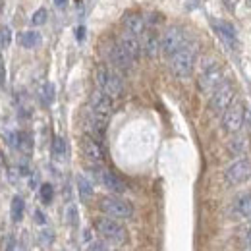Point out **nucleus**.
Segmentation results:
<instances>
[{
  "label": "nucleus",
  "mask_w": 251,
  "mask_h": 251,
  "mask_svg": "<svg viewBox=\"0 0 251 251\" xmlns=\"http://www.w3.org/2000/svg\"><path fill=\"white\" fill-rule=\"evenodd\" d=\"M250 2H251V0H250Z\"/></svg>",
  "instance_id": "nucleus-38"
},
{
  "label": "nucleus",
  "mask_w": 251,
  "mask_h": 251,
  "mask_svg": "<svg viewBox=\"0 0 251 251\" xmlns=\"http://www.w3.org/2000/svg\"><path fill=\"white\" fill-rule=\"evenodd\" d=\"M89 251H106V248H104V244H100V242H95V244H91Z\"/></svg>",
  "instance_id": "nucleus-32"
},
{
  "label": "nucleus",
  "mask_w": 251,
  "mask_h": 251,
  "mask_svg": "<svg viewBox=\"0 0 251 251\" xmlns=\"http://www.w3.org/2000/svg\"><path fill=\"white\" fill-rule=\"evenodd\" d=\"M234 213L242 219L251 220V193H244L234 203Z\"/></svg>",
  "instance_id": "nucleus-18"
},
{
  "label": "nucleus",
  "mask_w": 251,
  "mask_h": 251,
  "mask_svg": "<svg viewBox=\"0 0 251 251\" xmlns=\"http://www.w3.org/2000/svg\"><path fill=\"white\" fill-rule=\"evenodd\" d=\"M6 251H24V250H22V244H20L16 238H10V240H8V248H6Z\"/></svg>",
  "instance_id": "nucleus-29"
},
{
  "label": "nucleus",
  "mask_w": 251,
  "mask_h": 251,
  "mask_svg": "<svg viewBox=\"0 0 251 251\" xmlns=\"http://www.w3.org/2000/svg\"><path fill=\"white\" fill-rule=\"evenodd\" d=\"M244 242L251 246V224L248 226V228H246V230H244Z\"/></svg>",
  "instance_id": "nucleus-33"
},
{
  "label": "nucleus",
  "mask_w": 251,
  "mask_h": 251,
  "mask_svg": "<svg viewBox=\"0 0 251 251\" xmlns=\"http://www.w3.org/2000/svg\"><path fill=\"white\" fill-rule=\"evenodd\" d=\"M124 29H126V33H129V35L141 37V35L145 33V29H147V24H145V20H143L141 14L129 12V14L124 16Z\"/></svg>",
  "instance_id": "nucleus-17"
},
{
  "label": "nucleus",
  "mask_w": 251,
  "mask_h": 251,
  "mask_svg": "<svg viewBox=\"0 0 251 251\" xmlns=\"http://www.w3.org/2000/svg\"><path fill=\"white\" fill-rule=\"evenodd\" d=\"M31 135L29 133H20V143H18V149L24 151V153H31Z\"/></svg>",
  "instance_id": "nucleus-24"
},
{
  "label": "nucleus",
  "mask_w": 251,
  "mask_h": 251,
  "mask_svg": "<svg viewBox=\"0 0 251 251\" xmlns=\"http://www.w3.org/2000/svg\"><path fill=\"white\" fill-rule=\"evenodd\" d=\"M89 110L97 114L99 118L102 120H108L112 116V110H114V100L104 95L100 89H95L91 93V99H89Z\"/></svg>",
  "instance_id": "nucleus-10"
},
{
  "label": "nucleus",
  "mask_w": 251,
  "mask_h": 251,
  "mask_svg": "<svg viewBox=\"0 0 251 251\" xmlns=\"http://www.w3.org/2000/svg\"><path fill=\"white\" fill-rule=\"evenodd\" d=\"M118 45L122 47V50H124L126 54L135 62L143 52H141V43H139V37H135V35H129V33H122L120 35V39H118Z\"/></svg>",
  "instance_id": "nucleus-14"
},
{
  "label": "nucleus",
  "mask_w": 251,
  "mask_h": 251,
  "mask_svg": "<svg viewBox=\"0 0 251 251\" xmlns=\"http://www.w3.org/2000/svg\"><path fill=\"white\" fill-rule=\"evenodd\" d=\"M77 189H79V197H81L83 201L91 199V195H93V186H91V182H89L87 178H83V176L77 178Z\"/></svg>",
  "instance_id": "nucleus-21"
},
{
  "label": "nucleus",
  "mask_w": 251,
  "mask_h": 251,
  "mask_svg": "<svg viewBox=\"0 0 251 251\" xmlns=\"http://www.w3.org/2000/svg\"><path fill=\"white\" fill-rule=\"evenodd\" d=\"M248 149V139L246 137H238L236 141H232V153H242Z\"/></svg>",
  "instance_id": "nucleus-28"
},
{
  "label": "nucleus",
  "mask_w": 251,
  "mask_h": 251,
  "mask_svg": "<svg viewBox=\"0 0 251 251\" xmlns=\"http://www.w3.org/2000/svg\"><path fill=\"white\" fill-rule=\"evenodd\" d=\"M244 118H246V108L240 100H234L222 114V127L228 131V133H236L242 124H244Z\"/></svg>",
  "instance_id": "nucleus-8"
},
{
  "label": "nucleus",
  "mask_w": 251,
  "mask_h": 251,
  "mask_svg": "<svg viewBox=\"0 0 251 251\" xmlns=\"http://www.w3.org/2000/svg\"><path fill=\"white\" fill-rule=\"evenodd\" d=\"M35 220H39V222H45V217L41 215V211H37V213H35Z\"/></svg>",
  "instance_id": "nucleus-36"
},
{
  "label": "nucleus",
  "mask_w": 251,
  "mask_h": 251,
  "mask_svg": "<svg viewBox=\"0 0 251 251\" xmlns=\"http://www.w3.org/2000/svg\"><path fill=\"white\" fill-rule=\"evenodd\" d=\"M250 251H251V250H250Z\"/></svg>",
  "instance_id": "nucleus-39"
},
{
  "label": "nucleus",
  "mask_w": 251,
  "mask_h": 251,
  "mask_svg": "<svg viewBox=\"0 0 251 251\" xmlns=\"http://www.w3.org/2000/svg\"><path fill=\"white\" fill-rule=\"evenodd\" d=\"M97 176H99L100 184L108 189V191H114V193H124L126 191V184L116 176V174H112L110 170L99 168V170H97Z\"/></svg>",
  "instance_id": "nucleus-16"
},
{
  "label": "nucleus",
  "mask_w": 251,
  "mask_h": 251,
  "mask_svg": "<svg viewBox=\"0 0 251 251\" xmlns=\"http://www.w3.org/2000/svg\"><path fill=\"white\" fill-rule=\"evenodd\" d=\"M224 81V72L215 58H205L199 68V87L203 93H213Z\"/></svg>",
  "instance_id": "nucleus-3"
},
{
  "label": "nucleus",
  "mask_w": 251,
  "mask_h": 251,
  "mask_svg": "<svg viewBox=\"0 0 251 251\" xmlns=\"http://www.w3.org/2000/svg\"><path fill=\"white\" fill-rule=\"evenodd\" d=\"M81 153L91 164H102V160H104V151H102L100 141L87 133L81 137Z\"/></svg>",
  "instance_id": "nucleus-11"
},
{
  "label": "nucleus",
  "mask_w": 251,
  "mask_h": 251,
  "mask_svg": "<svg viewBox=\"0 0 251 251\" xmlns=\"http://www.w3.org/2000/svg\"><path fill=\"white\" fill-rule=\"evenodd\" d=\"M141 43V52L145 56H157V52L160 50V37L153 29H145V33L139 37Z\"/></svg>",
  "instance_id": "nucleus-15"
},
{
  "label": "nucleus",
  "mask_w": 251,
  "mask_h": 251,
  "mask_svg": "<svg viewBox=\"0 0 251 251\" xmlns=\"http://www.w3.org/2000/svg\"><path fill=\"white\" fill-rule=\"evenodd\" d=\"M85 37V27H77V41H83Z\"/></svg>",
  "instance_id": "nucleus-34"
},
{
  "label": "nucleus",
  "mask_w": 251,
  "mask_h": 251,
  "mask_svg": "<svg viewBox=\"0 0 251 251\" xmlns=\"http://www.w3.org/2000/svg\"><path fill=\"white\" fill-rule=\"evenodd\" d=\"M52 157L56 160H62L66 157V141L62 137H54V141H52Z\"/></svg>",
  "instance_id": "nucleus-22"
},
{
  "label": "nucleus",
  "mask_w": 251,
  "mask_h": 251,
  "mask_svg": "<svg viewBox=\"0 0 251 251\" xmlns=\"http://www.w3.org/2000/svg\"><path fill=\"white\" fill-rule=\"evenodd\" d=\"M12 41V31L8 27H0V49H6Z\"/></svg>",
  "instance_id": "nucleus-27"
},
{
  "label": "nucleus",
  "mask_w": 251,
  "mask_h": 251,
  "mask_svg": "<svg viewBox=\"0 0 251 251\" xmlns=\"http://www.w3.org/2000/svg\"><path fill=\"white\" fill-rule=\"evenodd\" d=\"M52 195H54V189L50 184H43L41 186V201L43 203H50L52 201Z\"/></svg>",
  "instance_id": "nucleus-25"
},
{
  "label": "nucleus",
  "mask_w": 251,
  "mask_h": 251,
  "mask_svg": "<svg viewBox=\"0 0 251 251\" xmlns=\"http://www.w3.org/2000/svg\"><path fill=\"white\" fill-rule=\"evenodd\" d=\"M45 22H47V10H45V8H39V10L33 14L31 24L33 25H43Z\"/></svg>",
  "instance_id": "nucleus-26"
},
{
  "label": "nucleus",
  "mask_w": 251,
  "mask_h": 251,
  "mask_svg": "<svg viewBox=\"0 0 251 251\" xmlns=\"http://www.w3.org/2000/svg\"><path fill=\"white\" fill-rule=\"evenodd\" d=\"M95 81H97V89H100L104 95H108L112 100H116L124 95L122 75L116 70L108 68V66H99L95 70Z\"/></svg>",
  "instance_id": "nucleus-1"
},
{
  "label": "nucleus",
  "mask_w": 251,
  "mask_h": 251,
  "mask_svg": "<svg viewBox=\"0 0 251 251\" xmlns=\"http://www.w3.org/2000/svg\"><path fill=\"white\" fill-rule=\"evenodd\" d=\"M213 27H215L217 35L220 37V41L228 49H236L238 47V35H236V29L232 27V24L222 22V20H213Z\"/></svg>",
  "instance_id": "nucleus-13"
},
{
  "label": "nucleus",
  "mask_w": 251,
  "mask_h": 251,
  "mask_svg": "<svg viewBox=\"0 0 251 251\" xmlns=\"http://www.w3.org/2000/svg\"><path fill=\"white\" fill-rule=\"evenodd\" d=\"M100 211L110 217V219H131L133 217V207L131 203H127L122 197H114V195H108V197H102L100 199Z\"/></svg>",
  "instance_id": "nucleus-6"
},
{
  "label": "nucleus",
  "mask_w": 251,
  "mask_h": 251,
  "mask_svg": "<svg viewBox=\"0 0 251 251\" xmlns=\"http://www.w3.org/2000/svg\"><path fill=\"white\" fill-rule=\"evenodd\" d=\"M108 60L112 64V70H116L118 74H127L133 66V60L122 50V47L118 43L108 47Z\"/></svg>",
  "instance_id": "nucleus-12"
},
{
  "label": "nucleus",
  "mask_w": 251,
  "mask_h": 251,
  "mask_svg": "<svg viewBox=\"0 0 251 251\" xmlns=\"http://www.w3.org/2000/svg\"><path fill=\"white\" fill-rule=\"evenodd\" d=\"M41 99L45 104H50L54 100V85L52 83H45L43 89H41Z\"/></svg>",
  "instance_id": "nucleus-23"
},
{
  "label": "nucleus",
  "mask_w": 251,
  "mask_h": 251,
  "mask_svg": "<svg viewBox=\"0 0 251 251\" xmlns=\"http://www.w3.org/2000/svg\"><path fill=\"white\" fill-rule=\"evenodd\" d=\"M20 45L24 47V49H33V47H37L39 45V41H41V35L37 31H25L20 35Z\"/></svg>",
  "instance_id": "nucleus-19"
},
{
  "label": "nucleus",
  "mask_w": 251,
  "mask_h": 251,
  "mask_svg": "<svg viewBox=\"0 0 251 251\" xmlns=\"http://www.w3.org/2000/svg\"><path fill=\"white\" fill-rule=\"evenodd\" d=\"M4 83H6V68H4V60L0 56V87H4Z\"/></svg>",
  "instance_id": "nucleus-30"
},
{
  "label": "nucleus",
  "mask_w": 251,
  "mask_h": 251,
  "mask_svg": "<svg viewBox=\"0 0 251 251\" xmlns=\"http://www.w3.org/2000/svg\"><path fill=\"white\" fill-rule=\"evenodd\" d=\"M251 176V162L248 158H238L236 162H232L228 166V170L224 172V178H226V184L230 186H238V184H244L248 182Z\"/></svg>",
  "instance_id": "nucleus-9"
},
{
  "label": "nucleus",
  "mask_w": 251,
  "mask_h": 251,
  "mask_svg": "<svg viewBox=\"0 0 251 251\" xmlns=\"http://www.w3.org/2000/svg\"><path fill=\"white\" fill-rule=\"evenodd\" d=\"M54 4H56L58 8H64V6L68 4V0H54Z\"/></svg>",
  "instance_id": "nucleus-35"
},
{
  "label": "nucleus",
  "mask_w": 251,
  "mask_h": 251,
  "mask_svg": "<svg viewBox=\"0 0 251 251\" xmlns=\"http://www.w3.org/2000/svg\"><path fill=\"white\" fill-rule=\"evenodd\" d=\"M2 6H4V2H2V0H0V12H2Z\"/></svg>",
  "instance_id": "nucleus-37"
},
{
  "label": "nucleus",
  "mask_w": 251,
  "mask_h": 251,
  "mask_svg": "<svg viewBox=\"0 0 251 251\" xmlns=\"http://www.w3.org/2000/svg\"><path fill=\"white\" fill-rule=\"evenodd\" d=\"M234 87H232V83H228V81H222L219 87L211 93V110L215 112V114H224V110L234 102Z\"/></svg>",
  "instance_id": "nucleus-7"
},
{
  "label": "nucleus",
  "mask_w": 251,
  "mask_h": 251,
  "mask_svg": "<svg viewBox=\"0 0 251 251\" xmlns=\"http://www.w3.org/2000/svg\"><path fill=\"white\" fill-rule=\"evenodd\" d=\"M188 41L189 39L186 37V33H184L182 27L172 25V27H168L166 31L162 33V37H160V52L166 58H172Z\"/></svg>",
  "instance_id": "nucleus-5"
},
{
  "label": "nucleus",
  "mask_w": 251,
  "mask_h": 251,
  "mask_svg": "<svg viewBox=\"0 0 251 251\" xmlns=\"http://www.w3.org/2000/svg\"><path fill=\"white\" fill-rule=\"evenodd\" d=\"M68 217H70V222H72V224H75V220H77V215H75V207H70V209H68Z\"/></svg>",
  "instance_id": "nucleus-31"
},
{
  "label": "nucleus",
  "mask_w": 251,
  "mask_h": 251,
  "mask_svg": "<svg viewBox=\"0 0 251 251\" xmlns=\"http://www.w3.org/2000/svg\"><path fill=\"white\" fill-rule=\"evenodd\" d=\"M95 230L102 240L116 244V246H122L127 240L126 228L116 219H110V217H100L95 220Z\"/></svg>",
  "instance_id": "nucleus-4"
},
{
  "label": "nucleus",
  "mask_w": 251,
  "mask_h": 251,
  "mask_svg": "<svg viewBox=\"0 0 251 251\" xmlns=\"http://www.w3.org/2000/svg\"><path fill=\"white\" fill-rule=\"evenodd\" d=\"M24 211H25V203H24V199L20 195H16L12 199V220L20 222V220L24 219Z\"/></svg>",
  "instance_id": "nucleus-20"
},
{
  "label": "nucleus",
  "mask_w": 251,
  "mask_h": 251,
  "mask_svg": "<svg viewBox=\"0 0 251 251\" xmlns=\"http://www.w3.org/2000/svg\"><path fill=\"white\" fill-rule=\"evenodd\" d=\"M197 60V45L193 41H188L172 58H170V70L176 77H189L193 74Z\"/></svg>",
  "instance_id": "nucleus-2"
}]
</instances>
